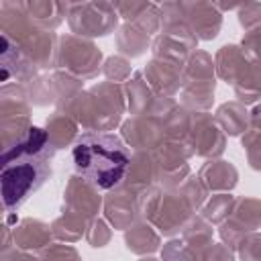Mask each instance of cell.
I'll return each instance as SVG.
<instances>
[{"mask_svg":"<svg viewBox=\"0 0 261 261\" xmlns=\"http://www.w3.org/2000/svg\"><path fill=\"white\" fill-rule=\"evenodd\" d=\"M130 155L116 135L84 133L71 145V165L96 190L116 188L128 169Z\"/></svg>","mask_w":261,"mask_h":261,"instance_id":"2","label":"cell"},{"mask_svg":"<svg viewBox=\"0 0 261 261\" xmlns=\"http://www.w3.org/2000/svg\"><path fill=\"white\" fill-rule=\"evenodd\" d=\"M51 147L45 130L29 128L24 141L4 155L0 184L6 210L18 208L51 175Z\"/></svg>","mask_w":261,"mask_h":261,"instance_id":"1","label":"cell"}]
</instances>
